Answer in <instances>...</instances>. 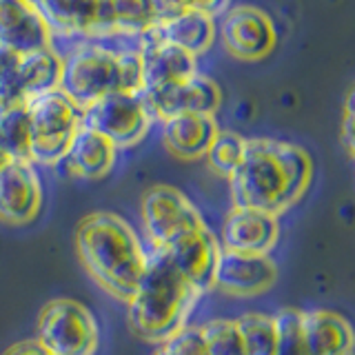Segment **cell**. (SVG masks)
I'll return each mask as SVG.
<instances>
[{"mask_svg": "<svg viewBox=\"0 0 355 355\" xmlns=\"http://www.w3.org/2000/svg\"><path fill=\"white\" fill-rule=\"evenodd\" d=\"M313 180V160L300 144L251 138L229 178L233 209H253L282 216L304 198Z\"/></svg>", "mask_w": 355, "mask_h": 355, "instance_id": "6da1fadb", "label": "cell"}, {"mask_svg": "<svg viewBox=\"0 0 355 355\" xmlns=\"http://www.w3.org/2000/svg\"><path fill=\"white\" fill-rule=\"evenodd\" d=\"M76 253L85 271L107 293L127 302L147 264V251L136 231L116 214H89L76 227Z\"/></svg>", "mask_w": 355, "mask_h": 355, "instance_id": "7a4b0ae2", "label": "cell"}, {"mask_svg": "<svg viewBox=\"0 0 355 355\" xmlns=\"http://www.w3.org/2000/svg\"><path fill=\"white\" fill-rule=\"evenodd\" d=\"M200 295L202 293L175 269L164 251L151 249L136 291L127 300L129 327L142 342H169L187 327Z\"/></svg>", "mask_w": 355, "mask_h": 355, "instance_id": "3957f363", "label": "cell"}, {"mask_svg": "<svg viewBox=\"0 0 355 355\" xmlns=\"http://www.w3.org/2000/svg\"><path fill=\"white\" fill-rule=\"evenodd\" d=\"M62 60L60 89L80 109L116 92H142V62L138 49L116 51L87 42Z\"/></svg>", "mask_w": 355, "mask_h": 355, "instance_id": "277c9868", "label": "cell"}, {"mask_svg": "<svg viewBox=\"0 0 355 355\" xmlns=\"http://www.w3.org/2000/svg\"><path fill=\"white\" fill-rule=\"evenodd\" d=\"M29 116V162L60 164L83 125V111L62 89H53L27 103Z\"/></svg>", "mask_w": 355, "mask_h": 355, "instance_id": "5b68a950", "label": "cell"}, {"mask_svg": "<svg viewBox=\"0 0 355 355\" xmlns=\"http://www.w3.org/2000/svg\"><path fill=\"white\" fill-rule=\"evenodd\" d=\"M36 336L40 347L53 355H94L100 342L94 313L69 297L51 300L42 306Z\"/></svg>", "mask_w": 355, "mask_h": 355, "instance_id": "8992f818", "label": "cell"}, {"mask_svg": "<svg viewBox=\"0 0 355 355\" xmlns=\"http://www.w3.org/2000/svg\"><path fill=\"white\" fill-rule=\"evenodd\" d=\"M80 111L83 125L105 136L116 149H131L140 144L153 122L142 92L109 94Z\"/></svg>", "mask_w": 355, "mask_h": 355, "instance_id": "52a82bcc", "label": "cell"}, {"mask_svg": "<svg viewBox=\"0 0 355 355\" xmlns=\"http://www.w3.org/2000/svg\"><path fill=\"white\" fill-rule=\"evenodd\" d=\"M142 227L153 249H166L173 240L189 231L205 227L200 211L182 191L173 187L155 184L142 196Z\"/></svg>", "mask_w": 355, "mask_h": 355, "instance_id": "ba28073f", "label": "cell"}, {"mask_svg": "<svg viewBox=\"0 0 355 355\" xmlns=\"http://www.w3.org/2000/svg\"><path fill=\"white\" fill-rule=\"evenodd\" d=\"M64 60L51 49L20 55L16 67L0 78V111L27 105L36 96H42L62 85Z\"/></svg>", "mask_w": 355, "mask_h": 355, "instance_id": "9c48e42d", "label": "cell"}, {"mask_svg": "<svg viewBox=\"0 0 355 355\" xmlns=\"http://www.w3.org/2000/svg\"><path fill=\"white\" fill-rule=\"evenodd\" d=\"M220 38L233 58L253 62L273 51L277 29L266 11L253 5H236L222 14Z\"/></svg>", "mask_w": 355, "mask_h": 355, "instance_id": "30bf717a", "label": "cell"}, {"mask_svg": "<svg viewBox=\"0 0 355 355\" xmlns=\"http://www.w3.org/2000/svg\"><path fill=\"white\" fill-rule=\"evenodd\" d=\"M42 184L36 166L29 160L9 158L0 166V222L27 225L40 214Z\"/></svg>", "mask_w": 355, "mask_h": 355, "instance_id": "8fae6325", "label": "cell"}, {"mask_svg": "<svg viewBox=\"0 0 355 355\" xmlns=\"http://www.w3.org/2000/svg\"><path fill=\"white\" fill-rule=\"evenodd\" d=\"M153 120H164L180 114H209L216 116L222 105V92L214 78L205 73H193L182 83L142 94Z\"/></svg>", "mask_w": 355, "mask_h": 355, "instance_id": "7c38bea8", "label": "cell"}, {"mask_svg": "<svg viewBox=\"0 0 355 355\" xmlns=\"http://www.w3.org/2000/svg\"><path fill=\"white\" fill-rule=\"evenodd\" d=\"M166 258L180 271L189 282H191L200 293H207L214 288L216 266L220 258V240L209 231V227H200L189 231L178 240H173L166 249Z\"/></svg>", "mask_w": 355, "mask_h": 355, "instance_id": "4fadbf2b", "label": "cell"}, {"mask_svg": "<svg viewBox=\"0 0 355 355\" xmlns=\"http://www.w3.org/2000/svg\"><path fill=\"white\" fill-rule=\"evenodd\" d=\"M275 280L277 266L269 255L220 251L214 288L238 297H253L269 291Z\"/></svg>", "mask_w": 355, "mask_h": 355, "instance_id": "5bb4252c", "label": "cell"}, {"mask_svg": "<svg viewBox=\"0 0 355 355\" xmlns=\"http://www.w3.org/2000/svg\"><path fill=\"white\" fill-rule=\"evenodd\" d=\"M53 33L29 0H0V47L18 55L51 49Z\"/></svg>", "mask_w": 355, "mask_h": 355, "instance_id": "9a60e30c", "label": "cell"}, {"mask_svg": "<svg viewBox=\"0 0 355 355\" xmlns=\"http://www.w3.org/2000/svg\"><path fill=\"white\" fill-rule=\"evenodd\" d=\"M138 53L142 62V94L182 83L198 73V58L171 42L138 36Z\"/></svg>", "mask_w": 355, "mask_h": 355, "instance_id": "2e32d148", "label": "cell"}, {"mask_svg": "<svg viewBox=\"0 0 355 355\" xmlns=\"http://www.w3.org/2000/svg\"><path fill=\"white\" fill-rule=\"evenodd\" d=\"M280 238L277 216L253 209H233L222 227V251L269 255Z\"/></svg>", "mask_w": 355, "mask_h": 355, "instance_id": "e0dca14e", "label": "cell"}, {"mask_svg": "<svg viewBox=\"0 0 355 355\" xmlns=\"http://www.w3.org/2000/svg\"><path fill=\"white\" fill-rule=\"evenodd\" d=\"M218 25L216 18L202 9H182L175 14L162 16L153 27L142 31L140 36H149L162 42H171L191 55H202L211 49L216 40Z\"/></svg>", "mask_w": 355, "mask_h": 355, "instance_id": "ac0fdd59", "label": "cell"}, {"mask_svg": "<svg viewBox=\"0 0 355 355\" xmlns=\"http://www.w3.org/2000/svg\"><path fill=\"white\" fill-rule=\"evenodd\" d=\"M38 11L51 33L58 36H107L105 0H49Z\"/></svg>", "mask_w": 355, "mask_h": 355, "instance_id": "d6986e66", "label": "cell"}, {"mask_svg": "<svg viewBox=\"0 0 355 355\" xmlns=\"http://www.w3.org/2000/svg\"><path fill=\"white\" fill-rule=\"evenodd\" d=\"M160 122L164 147L180 160L205 158L220 131L216 116L209 114H180Z\"/></svg>", "mask_w": 355, "mask_h": 355, "instance_id": "ffe728a7", "label": "cell"}, {"mask_svg": "<svg viewBox=\"0 0 355 355\" xmlns=\"http://www.w3.org/2000/svg\"><path fill=\"white\" fill-rule=\"evenodd\" d=\"M118 149L98 131L80 125L76 136L67 149L64 164L71 175L83 178V180H100L105 178L116 164Z\"/></svg>", "mask_w": 355, "mask_h": 355, "instance_id": "44dd1931", "label": "cell"}, {"mask_svg": "<svg viewBox=\"0 0 355 355\" xmlns=\"http://www.w3.org/2000/svg\"><path fill=\"white\" fill-rule=\"evenodd\" d=\"M302 333L306 355H351L353 331L349 322L333 311L302 313Z\"/></svg>", "mask_w": 355, "mask_h": 355, "instance_id": "7402d4cb", "label": "cell"}, {"mask_svg": "<svg viewBox=\"0 0 355 355\" xmlns=\"http://www.w3.org/2000/svg\"><path fill=\"white\" fill-rule=\"evenodd\" d=\"M107 36H140L162 18L155 0H105Z\"/></svg>", "mask_w": 355, "mask_h": 355, "instance_id": "603a6c76", "label": "cell"}, {"mask_svg": "<svg viewBox=\"0 0 355 355\" xmlns=\"http://www.w3.org/2000/svg\"><path fill=\"white\" fill-rule=\"evenodd\" d=\"M242 347L247 355H275V320L264 313H247L236 320Z\"/></svg>", "mask_w": 355, "mask_h": 355, "instance_id": "cb8c5ba5", "label": "cell"}, {"mask_svg": "<svg viewBox=\"0 0 355 355\" xmlns=\"http://www.w3.org/2000/svg\"><path fill=\"white\" fill-rule=\"evenodd\" d=\"M0 149L7 153V158L29 160L27 105L0 111Z\"/></svg>", "mask_w": 355, "mask_h": 355, "instance_id": "d4e9b609", "label": "cell"}, {"mask_svg": "<svg viewBox=\"0 0 355 355\" xmlns=\"http://www.w3.org/2000/svg\"><path fill=\"white\" fill-rule=\"evenodd\" d=\"M244 140L247 138H242L233 131H218V136L214 138V142H211V147L205 155L211 169L229 180L231 173L236 171V166L242 160Z\"/></svg>", "mask_w": 355, "mask_h": 355, "instance_id": "484cf974", "label": "cell"}, {"mask_svg": "<svg viewBox=\"0 0 355 355\" xmlns=\"http://www.w3.org/2000/svg\"><path fill=\"white\" fill-rule=\"evenodd\" d=\"M277 331V347L275 355H306L304 349V333H302V311L282 309L273 315Z\"/></svg>", "mask_w": 355, "mask_h": 355, "instance_id": "4316f807", "label": "cell"}, {"mask_svg": "<svg viewBox=\"0 0 355 355\" xmlns=\"http://www.w3.org/2000/svg\"><path fill=\"white\" fill-rule=\"evenodd\" d=\"M202 329L211 355H247L242 347L236 320H211Z\"/></svg>", "mask_w": 355, "mask_h": 355, "instance_id": "83f0119b", "label": "cell"}, {"mask_svg": "<svg viewBox=\"0 0 355 355\" xmlns=\"http://www.w3.org/2000/svg\"><path fill=\"white\" fill-rule=\"evenodd\" d=\"M162 349L169 355H211L207 340L202 336V329L191 324L178 331L169 342L162 344Z\"/></svg>", "mask_w": 355, "mask_h": 355, "instance_id": "f1b7e54d", "label": "cell"}, {"mask_svg": "<svg viewBox=\"0 0 355 355\" xmlns=\"http://www.w3.org/2000/svg\"><path fill=\"white\" fill-rule=\"evenodd\" d=\"M155 3H158L162 16L175 14V11H182V9H202L216 18L229 9L231 0H155Z\"/></svg>", "mask_w": 355, "mask_h": 355, "instance_id": "f546056e", "label": "cell"}, {"mask_svg": "<svg viewBox=\"0 0 355 355\" xmlns=\"http://www.w3.org/2000/svg\"><path fill=\"white\" fill-rule=\"evenodd\" d=\"M342 142L347 147L349 155H353V92H349L347 96V105H344V120H342Z\"/></svg>", "mask_w": 355, "mask_h": 355, "instance_id": "4dcf8cb0", "label": "cell"}, {"mask_svg": "<svg viewBox=\"0 0 355 355\" xmlns=\"http://www.w3.org/2000/svg\"><path fill=\"white\" fill-rule=\"evenodd\" d=\"M5 355H53V353L44 351L38 342H20L16 347H11Z\"/></svg>", "mask_w": 355, "mask_h": 355, "instance_id": "1f68e13d", "label": "cell"}, {"mask_svg": "<svg viewBox=\"0 0 355 355\" xmlns=\"http://www.w3.org/2000/svg\"><path fill=\"white\" fill-rule=\"evenodd\" d=\"M29 3H31L33 7H36V9H40V7H44V5H47L49 0H29Z\"/></svg>", "mask_w": 355, "mask_h": 355, "instance_id": "d6a6232c", "label": "cell"}, {"mask_svg": "<svg viewBox=\"0 0 355 355\" xmlns=\"http://www.w3.org/2000/svg\"><path fill=\"white\" fill-rule=\"evenodd\" d=\"M153 355H169V353H166V351H164V349H160V351H158V353H153Z\"/></svg>", "mask_w": 355, "mask_h": 355, "instance_id": "836d02e7", "label": "cell"}]
</instances>
